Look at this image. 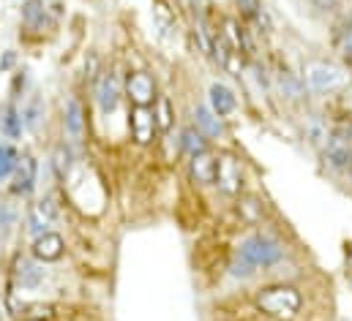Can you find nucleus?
I'll list each match as a JSON object with an SVG mask.
<instances>
[{
    "label": "nucleus",
    "instance_id": "nucleus-1",
    "mask_svg": "<svg viewBox=\"0 0 352 321\" xmlns=\"http://www.w3.org/2000/svg\"><path fill=\"white\" fill-rule=\"evenodd\" d=\"M257 308L273 321H295V316L303 308V294L295 286L287 283H276V286H265L257 294Z\"/></svg>",
    "mask_w": 352,
    "mask_h": 321
},
{
    "label": "nucleus",
    "instance_id": "nucleus-2",
    "mask_svg": "<svg viewBox=\"0 0 352 321\" xmlns=\"http://www.w3.org/2000/svg\"><path fill=\"white\" fill-rule=\"evenodd\" d=\"M238 256L243 261H249L254 270H270L284 259V245L276 237L265 235V232H254V235H249L246 240L241 242Z\"/></svg>",
    "mask_w": 352,
    "mask_h": 321
},
{
    "label": "nucleus",
    "instance_id": "nucleus-3",
    "mask_svg": "<svg viewBox=\"0 0 352 321\" xmlns=\"http://www.w3.org/2000/svg\"><path fill=\"white\" fill-rule=\"evenodd\" d=\"M93 101L101 117H112L123 104V80L115 69H101L93 82Z\"/></svg>",
    "mask_w": 352,
    "mask_h": 321
},
{
    "label": "nucleus",
    "instance_id": "nucleus-4",
    "mask_svg": "<svg viewBox=\"0 0 352 321\" xmlns=\"http://www.w3.org/2000/svg\"><path fill=\"white\" fill-rule=\"evenodd\" d=\"M60 126H63L66 139H69L74 147H82V145H85V134H88V106H85V101H82L77 93H69V95L63 98V106H60Z\"/></svg>",
    "mask_w": 352,
    "mask_h": 321
},
{
    "label": "nucleus",
    "instance_id": "nucleus-5",
    "mask_svg": "<svg viewBox=\"0 0 352 321\" xmlns=\"http://www.w3.org/2000/svg\"><path fill=\"white\" fill-rule=\"evenodd\" d=\"M47 264L36 261L30 253H16L11 261V286L22 294V292H38L47 283Z\"/></svg>",
    "mask_w": 352,
    "mask_h": 321
},
{
    "label": "nucleus",
    "instance_id": "nucleus-6",
    "mask_svg": "<svg viewBox=\"0 0 352 321\" xmlns=\"http://www.w3.org/2000/svg\"><path fill=\"white\" fill-rule=\"evenodd\" d=\"M36 188H38V158L25 150V153L19 156L16 171H14L11 180L6 182V191H8L11 199L25 202V199H30V196L36 193Z\"/></svg>",
    "mask_w": 352,
    "mask_h": 321
},
{
    "label": "nucleus",
    "instance_id": "nucleus-7",
    "mask_svg": "<svg viewBox=\"0 0 352 321\" xmlns=\"http://www.w3.org/2000/svg\"><path fill=\"white\" fill-rule=\"evenodd\" d=\"M303 82L317 90V93H331L336 87H342L347 82V74L342 66L328 63V60H309L303 69Z\"/></svg>",
    "mask_w": 352,
    "mask_h": 321
},
{
    "label": "nucleus",
    "instance_id": "nucleus-8",
    "mask_svg": "<svg viewBox=\"0 0 352 321\" xmlns=\"http://www.w3.org/2000/svg\"><path fill=\"white\" fill-rule=\"evenodd\" d=\"M123 98L129 101V106H153L159 98V87H156L153 74H148L142 69L129 71L123 80Z\"/></svg>",
    "mask_w": 352,
    "mask_h": 321
},
{
    "label": "nucleus",
    "instance_id": "nucleus-9",
    "mask_svg": "<svg viewBox=\"0 0 352 321\" xmlns=\"http://www.w3.org/2000/svg\"><path fill=\"white\" fill-rule=\"evenodd\" d=\"M129 131L140 147H148L159 136V126L151 106H129Z\"/></svg>",
    "mask_w": 352,
    "mask_h": 321
},
{
    "label": "nucleus",
    "instance_id": "nucleus-10",
    "mask_svg": "<svg viewBox=\"0 0 352 321\" xmlns=\"http://www.w3.org/2000/svg\"><path fill=\"white\" fill-rule=\"evenodd\" d=\"M28 253L36 259V261H41V264H55V261H60L63 256H66V240H63V235L60 232H44V235H38V237H33L30 240V248H28Z\"/></svg>",
    "mask_w": 352,
    "mask_h": 321
},
{
    "label": "nucleus",
    "instance_id": "nucleus-11",
    "mask_svg": "<svg viewBox=\"0 0 352 321\" xmlns=\"http://www.w3.org/2000/svg\"><path fill=\"white\" fill-rule=\"evenodd\" d=\"M77 147L69 142V139H60V142H55V147H52V153H50V169H52V177L60 182V185H66L69 180H72V174H74V169H77Z\"/></svg>",
    "mask_w": 352,
    "mask_h": 321
},
{
    "label": "nucleus",
    "instance_id": "nucleus-12",
    "mask_svg": "<svg viewBox=\"0 0 352 321\" xmlns=\"http://www.w3.org/2000/svg\"><path fill=\"white\" fill-rule=\"evenodd\" d=\"M19 22L25 27V33L30 36H44V30H50L52 16L44 0H22L19 5Z\"/></svg>",
    "mask_w": 352,
    "mask_h": 321
},
{
    "label": "nucleus",
    "instance_id": "nucleus-13",
    "mask_svg": "<svg viewBox=\"0 0 352 321\" xmlns=\"http://www.w3.org/2000/svg\"><path fill=\"white\" fill-rule=\"evenodd\" d=\"M216 185L230 193V196H238L241 188H243V166L235 156H221L219 158V169H216Z\"/></svg>",
    "mask_w": 352,
    "mask_h": 321
},
{
    "label": "nucleus",
    "instance_id": "nucleus-14",
    "mask_svg": "<svg viewBox=\"0 0 352 321\" xmlns=\"http://www.w3.org/2000/svg\"><path fill=\"white\" fill-rule=\"evenodd\" d=\"M0 136L6 142H19L25 136V126H22V115H19V104L6 98V104L0 106Z\"/></svg>",
    "mask_w": 352,
    "mask_h": 321
},
{
    "label": "nucleus",
    "instance_id": "nucleus-15",
    "mask_svg": "<svg viewBox=\"0 0 352 321\" xmlns=\"http://www.w3.org/2000/svg\"><path fill=\"white\" fill-rule=\"evenodd\" d=\"M19 115H22V126L25 134H38L44 120H47V104L41 95H28L25 101H19Z\"/></svg>",
    "mask_w": 352,
    "mask_h": 321
},
{
    "label": "nucleus",
    "instance_id": "nucleus-16",
    "mask_svg": "<svg viewBox=\"0 0 352 321\" xmlns=\"http://www.w3.org/2000/svg\"><path fill=\"white\" fill-rule=\"evenodd\" d=\"M208 101H210L213 115H219L221 120L230 117V115L238 109V95H235L227 84H221V82H213V84H210V90H208Z\"/></svg>",
    "mask_w": 352,
    "mask_h": 321
},
{
    "label": "nucleus",
    "instance_id": "nucleus-17",
    "mask_svg": "<svg viewBox=\"0 0 352 321\" xmlns=\"http://www.w3.org/2000/svg\"><path fill=\"white\" fill-rule=\"evenodd\" d=\"M216 169H219V158L208 150L202 156H194L188 163V171H191V180L199 182V185H213L216 182Z\"/></svg>",
    "mask_w": 352,
    "mask_h": 321
},
{
    "label": "nucleus",
    "instance_id": "nucleus-18",
    "mask_svg": "<svg viewBox=\"0 0 352 321\" xmlns=\"http://www.w3.org/2000/svg\"><path fill=\"white\" fill-rule=\"evenodd\" d=\"M276 87H278L281 98H287V101H300L306 95V82H303V77L292 74L289 69H281L276 74Z\"/></svg>",
    "mask_w": 352,
    "mask_h": 321
},
{
    "label": "nucleus",
    "instance_id": "nucleus-19",
    "mask_svg": "<svg viewBox=\"0 0 352 321\" xmlns=\"http://www.w3.org/2000/svg\"><path fill=\"white\" fill-rule=\"evenodd\" d=\"M194 126H197L208 139L224 136V123H221L219 115H213L210 106H197V109H194Z\"/></svg>",
    "mask_w": 352,
    "mask_h": 321
},
{
    "label": "nucleus",
    "instance_id": "nucleus-20",
    "mask_svg": "<svg viewBox=\"0 0 352 321\" xmlns=\"http://www.w3.org/2000/svg\"><path fill=\"white\" fill-rule=\"evenodd\" d=\"M180 150H183L188 158H194V156L208 153L210 145H208V136H205L197 126H186V128L180 131Z\"/></svg>",
    "mask_w": 352,
    "mask_h": 321
},
{
    "label": "nucleus",
    "instance_id": "nucleus-21",
    "mask_svg": "<svg viewBox=\"0 0 352 321\" xmlns=\"http://www.w3.org/2000/svg\"><path fill=\"white\" fill-rule=\"evenodd\" d=\"M19 204L16 199H0V240H8L19 226Z\"/></svg>",
    "mask_w": 352,
    "mask_h": 321
},
{
    "label": "nucleus",
    "instance_id": "nucleus-22",
    "mask_svg": "<svg viewBox=\"0 0 352 321\" xmlns=\"http://www.w3.org/2000/svg\"><path fill=\"white\" fill-rule=\"evenodd\" d=\"M238 215H241V221L249 224V226L263 224L265 202L260 196H241V199H238Z\"/></svg>",
    "mask_w": 352,
    "mask_h": 321
},
{
    "label": "nucleus",
    "instance_id": "nucleus-23",
    "mask_svg": "<svg viewBox=\"0 0 352 321\" xmlns=\"http://www.w3.org/2000/svg\"><path fill=\"white\" fill-rule=\"evenodd\" d=\"M22 150L14 145V142H0V182L6 185L11 180V174L16 171V163H19Z\"/></svg>",
    "mask_w": 352,
    "mask_h": 321
},
{
    "label": "nucleus",
    "instance_id": "nucleus-24",
    "mask_svg": "<svg viewBox=\"0 0 352 321\" xmlns=\"http://www.w3.org/2000/svg\"><path fill=\"white\" fill-rule=\"evenodd\" d=\"M151 109H153V117H156L159 134H167V131L173 128V117H175V112H173V101H170L167 95H159V98H156V104H153Z\"/></svg>",
    "mask_w": 352,
    "mask_h": 321
},
{
    "label": "nucleus",
    "instance_id": "nucleus-25",
    "mask_svg": "<svg viewBox=\"0 0 352 321\" xmlns=\"http://www.w3.org/2000/svg\"><path fill=\"white\" fill-rule=\"evenodd\" d=\"M50 226H52V224H50V221H47V218H44V215L30 204V207H28V213H25V235L33 240V237H38V235L50 232Z\"/></svg>",
    "mask_w": 352,
    "mask_h": 321
},
{
    "label": "nucleus",
    "instance_id": "nucleus-26",
    "mask_svg": "<svg viewBox=\"0 0 352 321\" xmlns=\"http://www.w3.org/2000/svg\"><path fill=\"white\" fill-rule=\"evenodd\" d=\"M28 90H30V71H28V69H16V71H11L8 98L19 104V101H22V95H28Z\"/></svg>",
    "mask_w": 352,
    "mask_h": 321
},
{
    "label": "nucleus",
    "instance_id": "nucleus-27",
    "mask_svg": "<svg viewBox=\"0 0 352 321\" xmlns=\"http://www.w3.org/2000/svg\"><path fill=\"white\" fill-rule=\"evenodd\" d=\"M33 207H36V210L50 221V224H55V221L60 218V199H58L55 193H44Z\"/></svg>",
    "mask_w": 352,
    "mask_h": 321
},
{
    "label": "nucleus",
    "instance_id": "nucleus-28",
    "mask_svg": "<svg viewBox=\"0 0 352 321\" xmlns=\"http://www.w3.org/2000/svg\"><path fill=\"white\" fill-rule=\"evenodd\" d=\"M336 49L347 63H352V16L344 19V25L336 33Z\"/></svg>",
    "mask_w": 352,
    "mask_h": 321
},
{
    "label": "nucleus",
    "instance_id": "nucleus-29",
    "mask_svg": "<svg viewBox=\"0 0 352 321\" xmlns=\"http://www.w3.org/2000/svg\"><path fill=\"white\" fill-rule=\"evenodd\" d=\"M230 272H232L235 278H252V275H254L257 270H254V267H252L249 261H243V259L238 256V259H235V261L230 264Z\"/></svg>",
    "mask_w": 352,
    "mask_h": 321
},
{
    "label": "nucleus",
    "instance_id": "nucleus-30",
    "mask_svg": "<svg viewBox=\"0 0 352 321\" xmlns=\"http://www.w3.org/2000/svg\"><path fill=\"white\" fill-rule=\"evenodd\" d=\"M238 11H241L246 19H254V16L263 11V0H238Z\"/></svg>",
    "mask_w": 352,
    "mask_h": 321
},
{
    "label": "nucleus",
    "instance_id": "nucleus-31",
    "mask_svg": "<svg viewBox=\"0 0 352 321\" xmlns=\"http://www.w3.org/2000/svg\"><path fill=\"white\" fill-rule=\"evenodd\" d=\"M16 63H19L16 52H14V49H6V52L0 55V74H11V71H16Z\"/></svg>",
    "mask_w": 352,
    "mask_h": 321
},
{
    "label": "nucleus",
    "instance_id": "nucleus-32",
    "mask_svg": "<svg viewBox=\"0 0 352 321\" xmlns=\"http://www.w3.org/2000/svg\"><path fill=\"white\" fill-rule=\"evenodd\" d=\"M314 5H317V8H322V11H333V8H339V5H342V0H314Z\"/></svg>",
    "mask_w": 352,
    "mask_h": 321
},
{
    "label": "nucleus",
    "instance_id": "nucleus-33",
    "mask_svg": "<svg viewBox=\"0 0 352 321\" xmlns=\"http://www.w3.org/2000/svg\"><path fill=\"white\" fill-rule=\"evenodd\" d=\"M19 321H50V319H44V316H22Z\"/></svg>",
    "mask_w": 352,
    "mask_h": 321
}]
</instances>
